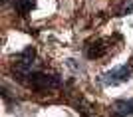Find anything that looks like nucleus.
I'll return each mask as SVG.
<instances>
[{
  "label": "nucleus",
  "mask_w": 133,
  "mask_h": 117,
  "mask_svg": "<svg viewBox=\"0 0 133 117\" xmlns=\"http://www.w3.org/2000/svg\"><path fill=\"white\" fill-rule=\"evenodd\" d=\"M131 72H133L131 64L113 67V70H109L107 73L101 75V84L103 85H119V84H123V81H127V79L131 78Z\"/></svg>",
  "instance_id": "f257e3e1"
},
{
  "label": "nucleus",
  "mask_w": 133,
  "mask_h": 117,
  "mask_svg": "<svg viewBox=\"0 0 133 117\" xmlns=\"http://www.w3.org/2000/svg\"><path fill=\"white\" fill-rule=\"evenodd\" d=\"M26 81L30 85H34V87H54V85H58V78L48 75V73H40V72L28 73Z\"/></svg>",
  "instance_id": "f03ea898"
},
{
  "label": "nucleus",
  "mask_w": 133,
  "mask_h": 117,
  "mask_svg": "<svg viewBox=\"0 0 133 117\" xmlns=\"http://www.w3.org/2000/svg\"><path fill=\"white\" fill-rule=\"evenodd\" d=\"M109 48V40H95V42H89L85 46V56L89 60H95V58H101Z\"/></svg>",
  "instance_id": "7ed1b4c3"
},
{
  "label": "nucleus",
  "mask_w": 133,
  "mask_h": 117,
  "mask_svg": "<svg viewBox=\"0 0 133 117\" xmlns=\"http://www.w3.org/2000/svg\"><path fill=\"white\" fill-rule=\"evenodd\" d=\"M115 111L123 117H131L133 115V99H123L115 103Z\"/></svg>",
  "instance_id": "20e7f679"
},
{
  "label": "nucleus",
  "mask_w": 133,
  "mask_h": 117,
  "mask_svg": "<svg viewBox=\"0 0 133 117\" xmlns=\"http://www.w3.org/2000/svg\"><path fill=\"white\" fill-rule=\"evenodd\" d=\"M14 6H16L22 14H26L30 8H34V0H14Z\"/></svg>",
  "instance_id": "39448f33"
},
{
  "label": "nucleus",
  "mask_w": 133,
  "mask_h": 117,
  "mask_svg": "<svg viewBox=\"0 0 133 117\" xmlns=\"http://www.w3.org/2000/svg\"><path fill=\"white\" fill-rule=\"evenodd\" d=\"M129 12H133V0H125L119 8V14H129Z\"/></svg>",
  "instance_id": "423d86ee"
}]
</instances>
